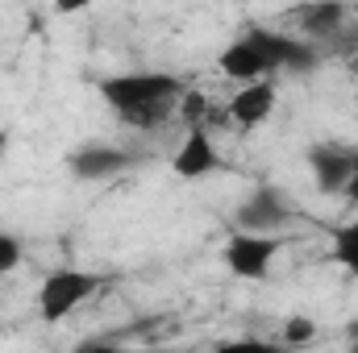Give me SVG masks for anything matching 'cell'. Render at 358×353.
Returning <instances> with one entry per match:
<instances>
[{
    "mask_svg": "<svg viewBox=\"0 0 358 353\" xmlns=\"http://www.w3.org/2000/svg\"><path fill=\"white\" fill-rule=\"evenodd\" d=\"M342 38H346V42H350V46H355V50H358V25H355V29L346 25V29H342Z\"/></svg>",
    "mask_w": 358,
    "mask_h": 353,
    "instance_id": "18",
    "label": "cell"
},
{
    "mask_svg": "<svg viewBox=\"0 0 358 353\" xmlns=\"http://www.w3.org/2000/svg\"><path fill=\"white\" fill-rule=\"evenodd\" d=\"M88 4H96V0H55V13H63V17H71V13H84Z\"/></svg>",
    "mask_w": 358,
    "mask_h": 353,
    "instance_id": "16",
    "label": "cell"
},
{
    "mask_svg": "<svg viewBox=\"0 0 358 353\" xmlns=\"http://www.w3.org/2000/svg\"><path fill=\"white\" fill-rule=\"evenodd\" d=\"M350 341H355V345H358V320H355V324H350Z\"/></svg>",
    "mask_w": 358,
    "mask_h": 353,
    "instance_id": "20",
    "label": "cell"
},
{
    "mask_svg": "<svg viewBox=\"0 0 358 353\" xmlns=\"http://www.w3.org/2000/svg\"><path fill=\"white\" fill-rule=\"evenodd\" d=\"M350 71H355V75H358V50H355V54H350Z\"/></svg>",
    "mask_w": 358,
    "mask_h": 353,
    "instance_id": "19",
    "label": "cell"
},
{
    "mask_svg": "<svg viewBox=\"0 0 358 353\" xmlns=\"http://www.w3.org/2000/svg\"><path fill=\"white\" fill-rule=\"evenodd\" d=\"M100 96L117 108L125 129H159L176 117L183 84L167 71H125L100 80Z\"/></svg>",
    "mask_w": 358,
    "mask_h": 353,
    "instance_id": "1",
    "label": "cell"
},
{
    "mask_svg": "<svg viewBox=\"0 0 358 353\" xmlns=\"http://www.w3.org/2000/svg\"><path fill=\"white\" fill-rule=\"evenodd\" d=\"M292 216V204L275 191V187H259L242 208H238V220H242V229H255V233H267L275 225H283Z\"/></svg>",
    "mask_w": 358,
    "mask_h": 353,
    "instance_id": "10",
    "label": "cell"
},
{
    "mask_svg": "<svg viewBox=\"0 0 358 353\" xmlns=\"http://www.w3.org/2000/svg\"><path fill=\"white\" fill-rule=\"evenodd\" d=\"M129 163L134 158L125 150H113V146H84V150H76L67 158V167L80 179H113V175H121Z\"/></svg>",
    "mask_w": 358,
    "mask_h": 353,
    "instance_id": "11",
    "label": "cell"
},
{
    "mask_svg": "<svg viewBox=\"0 0 358 353\" xmlns=\"http://www.w3.org/2000/svg\"><path fill=\"white\" fill-rule=\"evenodd\" d=\"M313 337H317V324L304 320V316H296V320L283 324V341H287V345H304V341H313Z\"/></svg>",
    "mask_w": 358,
    "mask_h": 353,
    "instance_id": "14",
    "label": "cell"
},
{
    "mask_svg": "<svg viewBox=\"0 0 358 353\" xmlns=\"http://www.w3.org/2000/svg\"><path fill=\"white\" fill-rule=\"evenodd\" d=\"M308 167H313V179H317V187L325 195H338V191H346V183L355 175L358 154L338 150V146H313L308 150Z\"/></svg>",
    "mask_w": 358,
    "mask_h": 353,
    "instance_id": "7",
    "label": "cell"
},
{
    "mask_svg": "<svg viewBox=\"0 0 358 353\" xmlns=\"http://www.w3.org/2000/svg\"><path fill=\"white\" fill-rule=\"evenodd\" d=\"M4 142H8V137H4V129H0V154H4Z\"/></svg>",
    "mask_w": 358,
    "mask_h": 353,
    "instance_id": "21",
    "label": "cell"
},
{
    "mask_svg": "<svg viewBox=\"0 0 358 353\" xmlns=\"http://www.w3.org/2000/svg\"><path fill=\"white\" fill-rule=\"evenodd\" d=\"M334 262L346 266V270L358 278V220L334 229Z\"/></svg>",
    "mask_w": 358,
    "mask_h": 353,
    "instance_id": "12",
    "label": "cell"
},
{
    "mask_svg": "<svg viewBox=\"0 0 358 353\" xmlns=\"http://www.w3.org/2000/svg\"><path fill=\"white\" fill-rule=\"evenodd\" d=\"M217 146H213V137H208V129L204 125H187V137H183V146H179V154L171 158V167H176L179 179H204L217 171Z\"/></svg>",
    "mask_w": 358,
    "mask_h": 353,
    "instance_id": "8",
    "label": "cell"
},
{
    "mask_svg": "<svg viewBox=\"0 0 358 353\" xmlns=\"http://www.w3.org/2000/svg\"><path fill=\"white\" fill-rule=\"evenodd\" d=\"M100 274H92V270H55V274H46V283H42V291H38V312H42V320L46 324H59V320H67L84 299H92L96 291H100Z\"/></svg>",
    "mask_w": 358,
    "mask_h": 353,
    "instance_id": "2",
    "label": "cell"
},
{
    "mask_svg": "<svg viewBox=\"0 0 358 353\" xmlns=\"http://www.w3.org/2000/svg\"><path fill=\"white\" fill-rule=\"evenodd\" d=\"M346 200L358 204V167H355V175H350V183H346Z\"/></svg>",
    "mask_w": 358,
    "mask_h": 353,
    "instance_id": "17",
    "label": "cell"
},
{
    "mask_svg": "<svg viewBox=\"0 0 358 353\" xmlns=\"http://www.w3.org/2000/svg\"><path fill=\"white\" fill-rule=\"evenodd\" d=\"M17 262H21V241L13 233H0V274H8Z\"/></svg>",
    "mask_w": 358,
    "mask_h": 353,
    "instance_id": "15",
    "label": "cell"
},
{
    "mask_svg": "<svg viewBox=\"0 0 358 353\" xmlns=\"http://www.w3.org/2000/svg\"><path fill=\"white\" fill-rule=\"evenodd\" d=\"M225 108H229V121H234L238 129H259L271 117V108H275V84H271V75L242 84Z\"/></svg>",
    "mask_w": 358,
    "mask_h": 353,
    "instance_id": "6",
    "label": "cell"
},
{
    "mask_svg": "<svg viewBox=\"0 0 358 353\" xmlns=\"http://www.w3.org/2000/svg\"><path fill=\"white\" fill-rule=\"evenodd\" d=\"M176 112H179V121H183V125H204V112H208V100H204V91H187V88H183Z\"/></svg>",
    "mask_w": 358,
    "mask_h": 353,
    "instance_id": "13",
    "label": "cell"
},
{
    "mask_svg": "<svg viewBox=\"0 0 358 353\" xmlns=\"http://www.w3.org/2000/svg\"><path fill=\"white\" fill-rule=\"evenodd\" d=\"M275 254H279V241L271 233H255V229H242L225 241V266L238 278H267Z\"/></svg>",
    "mask_w": 358,
    "mask_h": 353,
    "instance_id": "4",
    "label": "cell"
},
{
    "mask_svg": "<svg viewBox=\"0 0 358 353\" xmlns=\"http://www.w3.org/2000/svg\"><path fill=\"white\" fill-rule=\"evenodd\" d=\"M325 4H350V0H325Z\"/></svg>",
    "mask_w": 358,
    "mask_h": 353,
    "instance_id": "22",
    "label": "cell"
},
{
    "mask_svg": "<svg viewBox=\"0 0 358 353\" xmlns=\"http://www.w3.org/2000/svg\"><path fill=\"white\" fill-rule=\"evenodd\" d=\"M217 67H221V75H225V80H234V84H250V80H263V75H271L267 59L259 54V46H255L246 33L221 50Z\"/></svg>",
    "mask_w": 358,
    "mask_h": 353,
    "instance_id": "9",
    "label": "cell"
},
{
    "mask_svg": "<svg viewBox=\"0 0 358 353\" xmlns=\"http://www.w3.org/2000/svg\"><path fill=\"white\" fill-rule=\"evenodd\" d=\"M296 29L304 42H338L346 29V4H325V0H308L292 13Z\"/></svg>",
    "mask_w": 358,
    "mask_h": 353,
    "instance_id": "5",
    "label": "cell"
},
{
    "mask_svg": "<svg viewBox=\"0 0 358 353\" xmlns=\"http://www.w3.org/2000/svg\"><path fill=\"white\" fill-rule=\"evenodd\" d=\"M246 38L259 46V54L267 59L271 75L275 71H313L317 67V46L296 38V33H283V29H267V25H250Z\"/></svg>",
    "mask_w": 358,
    "mask_h": 353,
    "instance_id": "3",
    "label": "cell"
}]
</instances>
